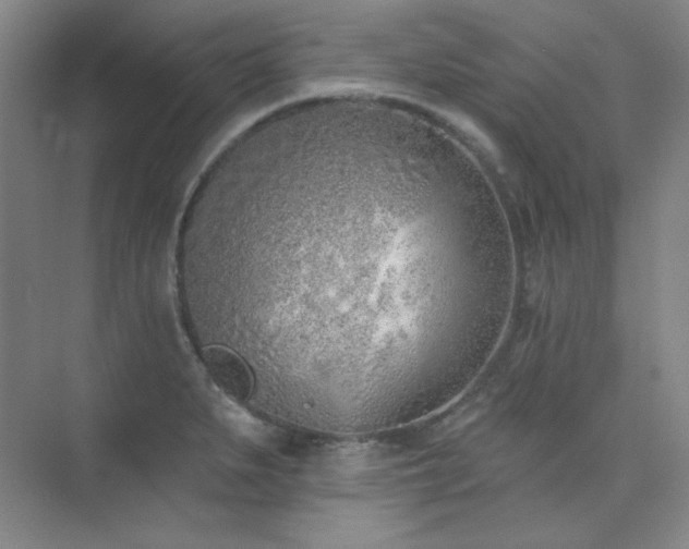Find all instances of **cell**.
<instances>
[{
	"mask_svg": "<svg viewBox=\"0 0 689 549\" xmlns=\"http://www.w3.org/2000/svg\"><path fill=\"white\" fill-rule=\"evenodd\" d=\"M205 367L215 383L230 398L244 401L253 390V376L244 359L231 349L214 344L203 350Z\"/></svg>",
	"mask_w": 689,
	"mask_h": 549,
	"instance_id": "obj_1",
	"label": "cell"
}]
</instances>
